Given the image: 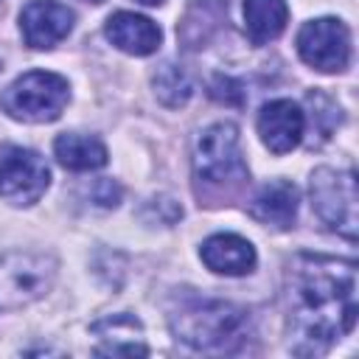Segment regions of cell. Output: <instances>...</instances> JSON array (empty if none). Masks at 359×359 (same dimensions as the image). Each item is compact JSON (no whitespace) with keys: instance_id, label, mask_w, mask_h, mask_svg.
<instances>
[{"instance_id":"obj_2","label":"cell","mask_w":359,"mask_h":359,"mask_svg":"<svg viewBox=\"0 0 359 359\" xmlns=\"http://www.w3.org/2000/svg\"><path fill=\"white\" fill-rule=\"evenodd\" d=\"M180 342L202 353H236L250 339V317L244 309L216 297L188 294L168 314Z\"/></svg>"},{"instance_id":"obj_18","label":"cell","mask_w":359,"mask_h":359,"mask_svg":"<svg viewBox=\"0 0 359 359\" xmlns=\"http://www.w3.org/2000/svg\"><path fill=\"white\" fill-rule=\"evenodd\" d=\"M208 93H210V98H216L219 104H227V107H241L244 98H247L241 81H236L230 76H216L210 81V90Z\"/></svg>"},{"instance_id":"obj_16","label":"cell","mask_w":359,"mask_h":359,"mask_svg":"<svg viewBox=\"0 0 359 359\" xmlns=\"http://www.w3.org/2000/svg\"><path fill=\"white\" fill-rule=\"evenodd\" d=\"M53 151H56V160L70 171H95V168H104L109 160L98 137L73 135V132L59 135L53 140Z\"/></svg>"},{"instance_id":"obj_3","label":"cell","mask_w":359,"mask_h":359,"mask_svg":"<svg viewBox=\"0 0 359 359\" xmlns=\"http://www.w3.org/2000/svg\"><path fill=\"white\" fill-rule=\"evenodd\" d=\"M194 180L205 188V196H230L250 180L233 123L219 121L199 132L194 143Z\"/></svg>"},{"instance_id":"obj_5","label":"cell","mask_w":359,"mask_h":359,"mask_svg":"<svg viewBox=\"0 0 359 359\" xmlns=\"http://www.w3.org/2000/svg\"><path fill=\"white\" fill-rule=\"evenodd\" d=\"M311 208L339 236L348 241H356V227H359V213H356V174L353 171H339V168H317L311 174Z\"/></svg>"},{"instance_id":"obj_11","label":"cell","mask_w":359,"mask_h":359,"mask_svg":"<svg viewBox=\"0 0 359 359\" xmlns=\"http://www.w3.org/2000/svg\"><path fill=\"white\" fill-rule=\"evenodd\" d=\"M104 34L107 39L123 50V53H132V56H149L160 48L163 42V31L157 22H151L149 17L143 14H135V11H115L107 25H104Z\"/></svg>"},{"instance_id":"obj_7","label":"cell","mask_w":359,"mask_h":359,"mask_svg":"<svg viewBox=\"0 0 359 359\" xmlns=\"http://www.w3.org/2000/svg\"><path fill=\"white\" fill-rule=\"evenodd\" d=\"M50 185L48 163L25 146H0V196L11 205H34Z\"/></svg>"},{"instance_id":"obj_14","label":"cell","mask_w":359,"mask_h":359,"mask_svg":"<svg viewBox=\"0 0 359 359\" xmlns=\"http://www.w3.org/2000/svg\"><path fill=\"white\" fill-rule=\"evenodd\" d=\"M93 334L95 339L101 342L95 348V353H126V356H135V353H149V348L140 342L143 339V328L140 323L132 317V314H112V317H104L93 325Z\"/></svg>"},{"instance_id":"obj_4","label":"cell","mask_w":359,"mask_h":359,"mask_svg":"<svg viewBox=\"0 0 359 359\" xmlns=\"http://www.w3.org/2000/svg\"><path fill=\"white\" fill-rule=\"evenodd\" d=\"M67 98H70L67 79L50 70H28L3 90L0 107L14 121L48 123L62 115Z\"/></svg>"},{"instance_id":"obj_13","label":"cell","mask_w":359,"mask_h":359,"mask_svg":"<svg viewBox=\"0 0 359 359\" xmlns=\"http://www.w3.org/2000/svg\"><path fill=\"white\" fill-rule=\"evenodd\" d=\"M250 216L266 227H275V230H289L294 224V216H297V188L294 182L289 180H272L266 182L252 205H250Z\"/></svg>"},{"instance_id":"obj_1","label":"cell","mask_w":359,"mask_h":359,"mask_svg":"<svg viewBox=\"0 0 359 359\" xmlns=\"http://www.w3.org/2000/svg\"><path fill=\"white\" fill-rule=\"evenodd\" d=\"M283 303L294 353H325L356 323V264L297 252L283 275Z\"/></svg>"},{"instance_id":"obj_19","label":"cell","mask_w":359,"mask_h":359,"mask_svg":"<svg viewBox=\"0 0 359 359\" xmlns=\"http://www.w3.org/2000/svg\"><path fill=\"white\" fill-rule=\"evenodd\" d=\"M87 194H90V199H93L95 205H101V208H115V205L121 202V185L112 182V180H95Z\"/></svg>"},{"instance_id":"obj_10","label":"cell","mask_w":359,"mask_h":359,"mask_svg":"<svg viewBox=\"0 0 359 359\" xmlns=\"http://www.w3.org/2000/svg\"><path fill=\"white\" fill-rule=\"evenodd\" d=\"M306 132L303 109L289 98H275L258 112V135L272 154H286L300 146Z\"/></svg>"},{"instance_id":"obj_9","label":"cell","mask_w":359,"mask_h":359,"mask_svg":"<svg viewBox=\"0 0 359 359\" xmlns=\"http://www.w3.org/2000/svg\"><path fill=\"white\" fill-rule=\"evenodd\" d=\"M73 20V11L59 0H31L20 11V31L28 48L45 50L70 34Z\"/></svg>"},{"instance_id":"obj_8","label":"cell","mask_w":359,"mask_h":359,"mask_svg":"<svg viewBox=\"0 0 359 359\" xmlns=\"http://www.w3.org/2000/svg\"><path fill=\"white\" fill-rule=\"evenodd\" d=\"M297 53L320 73H342L351 65V31L337 17L309 20L297 31Z\"/></svg>"},{"instance_id":"obj_20","label":"cell","mask_w":359,"mask_h":359,"mask_svg":"<svg viewBox=\"0 0 359 359\" xmlns=\"http://www.w3.org/2000/svg\"><path fill=\"white\" fill-rule=\"evenodd\" d=\"M137 3H143V6H163L165 0H137Z\"/></svg>"},{"instance_id":"obj_12","label":"cell","mask_w":359,"mask_h":359,"mask_svg":"<svg viewBox=\"0 0 359 359\" xmlns=\"http://www.w3.org/2000/svg\"><path fill=\"white\" fill-rule=\"evenodd\" d=\"M205 266L216 275H247L255 266V247L236 233H216L202 241L199 250Z\"/></svg>"},{"instance_id":"obj_17","label":"cell","mask_w":359,"mask_h":359,"mask_svg":"<svg viewBox=\"0 0 359 359\" xmlns=\"http://www.w3.org/2000/svg\"><path fill=\"white\" fill-rule=\"evenodd\" d=\"M154 93H157V98L165 107L177 109L182 104H188V98L194 93V81H191V76H188L185 67H180L174 62H165L154 73Z\"/></svg>"},{"instance_id":"obj_15","label":"cell","mask_w":359,"mask_h":359,"mask_svg":"<svg viewBox=\"0 0 359 359\" xmlns=\"http://www.w3.org/2000/svg\"><path fill=\"white\" fill-rule=\"evenodd\" d=\"M286 0H244V28L252 45H266L278 39L286 28Z\"/></svg>"},{"instance_id":"obj_21","label":"cell","mask_w":359,"mask_h":359,"mask_svg":"<svg viewBox=\"0 0 359 359\" xmlns=\"http://www.w3.org/2000/svg\"><path fill=\"white\" fill-rule=\"evenodd\" d=\"M87 3H101V0H87Z\"/></svg>"},{"instance_id":"obj_6","label":"cell","mask_w":359,"mask_h":359,"mask_svg":"<svg viewBox=\"0 0 359 359\" xmlns=\"http://www.w3.org/2000/svg\"><path fill=\"white\" fill-rule=\"evenodd\" d=\"M56 278V261L45 252L14 250L0 255V309H20L39 300Z\"/></svg>"}]
</instances>
